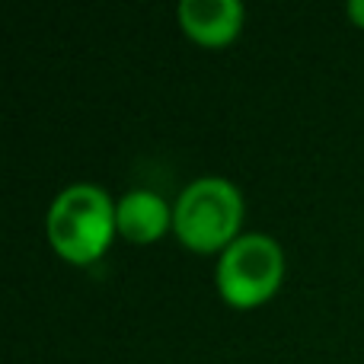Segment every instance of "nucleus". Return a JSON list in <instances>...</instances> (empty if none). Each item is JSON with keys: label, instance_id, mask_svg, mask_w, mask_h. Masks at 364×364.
I'll return each mask as SVG.
<instances>
[{"label": "nucleus", "instance_id": "423d86ee", "mask_svg": "<svg viewBox=\"0 0 364 364\" xmlns=\"http://www.w3.org/2000/svg\"><path fill=\"white\" fill-rule=\"evenodd\" d=\"M348 16L358 26H364V0H348Z\"/></svg>", "mask_w": 364, "mask_h": 364}, {"label": "nucleus", "instance_id": "20e7f679", "mask_svg": "<svg viewBox=\"0 0 364 364\" xmlns=\"http://www.w3.org/2000/svg\"><path fill=\"white\" fill-rule=\"evenodd\" d=\"M115 227L132 243H154L173 227V208L151 188H132L115 201Z\"/></svg>", "mask_w": 364, "mask_h": 364}, {"label": "nucleus", "instance_id": "39448f33", "mask_svg": "<svg viewBox=\"0 0 364 364\" xmlns=\"http://www.w3.org/2000/svg\"><path fill=\"white\" fill-rule=\"evenodd\" d=\"M179 26L201 45H227L237 38L243 26V4L240 0H182Z\"/></svg>", "mask_w": 364, "mask_h": 364}, {"label": "nucleus", "instance_id": "f257e3e1", "mask_svg": "<svg viewBox=\"0 0 364 364\" xmlns=\"http://www.w3.org/2000/svg\"><path fill=\"white\" fill-rule=\"evenodd\" d=\"M45 230H48V240L58 256L87 265L100 259L102 250L112 243V233H119L115 201L109 198L106 188L93 186V182H74L51 201Z\"/></svg>", "mask_w": 364, "mask_h": 364}, {"label": "nucleus", "instance_id": "7ed1b4c3", "mask_svg": "<svg viewBox=\"0 0 364 364\" xmlns=\"http://www.w3.org/2000/svg\"><path fill=\"white\" fill-rule=\"evenodd\" d=\"M284 278L282 243L269 233H240L218 259V291L230 307L269 301Z\"/></svg>", "mask_w": 364, "mask_h": 364}, {"label": "nucleus", "instance_id": "f03ea898", "mask_svg": "<svg viewBox=\"0 0 364 364\" xmlns=\"http://www.w3.org/2000/svg\"><path fill=\"white\" fill-rule=\"evenodd\" d=\"M240 224L243 195L230 179H192L173 205V233L195 252H224L240 237Z\"/></svg>", "mask_w": 364, "mask_h": 364}]
</instances>
